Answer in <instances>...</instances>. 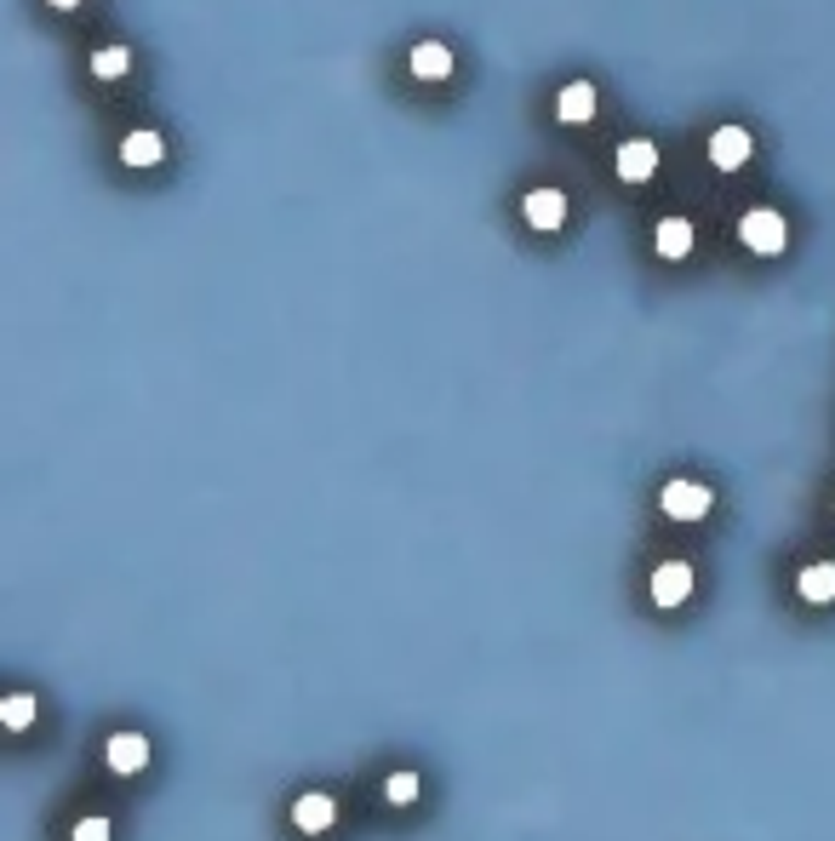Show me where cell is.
<instances>
[{
	"label": "cell",
	"instance_id": "9c48e42d",
	"mask_svg": "<svg viewBox=\"0 0 835 841\" xmlns=\"http://www.w3.org/2000/svg\"><path fill=\"white\" fill-rule=\"evenodd\" d=\"M526 223L533 229H561L567 223V195L561 189H533L526 195Z\"/></svg>",
	"mask_w": 835,
	"mask_h": 841
},
{
	"label": "cell",
	"instance_id": "6da1fadb",
	"mask_svg": "<svg viewBox=\"0 0 835 841\" xmlns=\"http://www.w3.org/2000/svg\"><path fill=\"white\" fill-rule=\"evenodd\" d=\"M710 504H716V493L704 487V481H687V475L664 481V493H658V509H664L670 521H704Z\"/></svg>",
	"mask_w": 835,
	"mask_h": 841
},
{
	"label": "cell",
	"instance_id": "277c9868",
	"mask_svg": "<svg viewBox=\"0 0 835 841\" xmlns=\"http://www.w3.org/2000/svg\"><path fill=\"white\" fill-rule=\"evenodd\" d=\"M693 584H698V578H693V567H687V561H658L647 590H652V601H658V607H687Z\"/></svg>",
	"mask_w": 835,
	"mask_h": 841
},
{
	"label": "cell",
	"instance_id": "7a4b0ae2",
	"mask_svg": "<svg viewBox=\"0 0 835 841\" xmlns=\"http://www.w3.org/2000/svg\"><path fill=\"white\" fill-rule=\"evenodd\" d=\"M104 768L115 773V779H138L143 768H149V738L143 733H109L104 738Z\"/></svg>",
	"mask_w": 835,
	"mask_h": 841
},
{
	"label": "cell",
	"instance_id": "3957f363",
	"mask_svg": "<svg viewBox=\"0 0 835 841\" xmlns=\"http://www.w3.org/2000/svg\"><path fill=\"white\" fill-rule=\"evenodd\" d=\"M739 241H744L750 252H784L790 229H784V218H778L773 207H755V212L739 218Z\"/></svg>",
	"mask_w": 835,
	"mask_h": 841
},
{
	"label": "cell",
	"instance_id": "e0dca14e",
	"mask_svg": "<svg viewBox=\"0 0 835 841\" xmlns=\"http://www.w3.org/2000/svg\"><path fill=\"white\" fill-rule=\"evenodd\" d=\"M126 64H132V58H126V53H120V46H104V53H97V58H92V69H97V74H104V81H115V74H126Z\"/></svg>",
	"mask_w": 835,
	"mask_h": 841
},
{
	"label": "cell",
	"instance_id": "8992f818",
	"mask_svg": "<svg viewBox=\"0 0 835 841\" xmlns=\"http://www.w3.org/2000/svg\"><path fill=\"white\" fill-rule=\"evenodd\" d=\"M796 596L807 607H835V561H807L796 573Z\"/></svg>",
	"mask_w": 835,
	"mask_h": 841
},
{
	"label": "cell",
	"instance_id": "ba28073f",
	"mask_svg": "<svg viewBox=\"0 0 835 841\" xmlns=\"http://www.w3.org/2000/svg\"><path fill=\"white\" fill-rule=\"evenodd\" d=\"M652 172H658V149L647 138H629L618 149V177H624V184H647Z\"/></svg>",
	"mask_w": 835,
	"mask_h": 841
},
{
	"label": "cell",
	"instance_id": "ac0fdd59",
	"mask_svg": "<svg viewBox=\"0 0 835 841\" xmlns=\"http://www.w3.org/2000/svg\"><path fill=\"white\" fill-rule=\"evenodd\" d=\"M53 7H81V0H53Z\"/></svg>",
	"mask_w": 835,
	"mask_h": 841
},
{
	"label": "cell",
	"instance_id": "5bb4252c",
	"mask_svg": "<svg viewBox=\"0 0 835 841\" xmlns=\"http://www.w3.org/2000/svg\"><path fill=\"white\" fill-rule=\"evenodd\" d=\"M555 110H561V120H590V115H595V87H590V81H572Z\"/></svg>",
	"mask_w": 835,
	"mask_h": 841
},
{
	"label": "cell",
	"instance_id": "7c38bea8",
	"mask_svg": "<svg viewBox=\"0 0 835 841\" xmlns=\"http://www.w3.org/2000/svg\"><path fill=\"white\" fill-rule=\"evenodd\" d=\"M161 149H166L161 133H132V138L120 143V161H126V166H155V161H161Z\"/></svg>",
	"mask_w": 835,
	"mask_h": 841
},
{
	"label": "cell",
	"instance_id": "9a60e30c",
	"mask_svg": "<svg viewBox=\"0 0 835 841\" xmlns=\"http://www.w3.org/2000/svg\"><path fill=\"white\" fill-rule=\"evenodd\" d=\"M418 796H424V779H418V773H390V779H384V802H390V807H413Z\"/></svg>",
	"mask_w": 835,
	"mask_h": 841
},
{
	"label": "cell",
	"instance_id": "8fae6325",
	"mask_svg": "<svg viewBox=\"0 0 835 841\" xmlns=\"http://www.w3.org/2000/svg\"><path fill=\"white\" fill-rule=\"evenodd\" d=\"M658 252H664V258H687L693 252V223L687 218H664L658 223Z\"/></svg>",
	"mask_w": 835,
	"mask_h": 841
},
{
	"label": "cell",
	"instance_id": "5b68a950",
	"mask_svg": "<svg viewBox=\"0 0 835 841\" xmlns=\"http://www.w3.org/2000/svg\"><path fill=\"white\" fill-rule=\"evenodd\" d=\"M292 825L303 836H326V830L338 825V802L326 796V790H303V796L292 802Z\"/></svg>",
	"mask_w": 835,
	"mask_h": 841
},
{
	"label": "cell",
	"instance_id": "52a82bcc",
	"mask_svg": "<svg viewBox=\"0 0 835 841\" xmlns=\"http://www.w3.org/2000/svg\"><path fill=\"white\" fill-rule=\"evenodd\" d=\"M710 161L721 172H739L750 161V133H744V126H721V133L710 138Z\"/></svg>",
	"mask_w": 835,
	"mask_h": 841
},
{
	"label": "cell",
	"instance_id": "4fadbf2b",
	"mask_svg": "<svg viewBox=\"0 0 835 841\" xmlns=\"http://www.w3.org/2000/svg\"><path fill=\"white\" fill-rule=\"evenodd\" d=\"M35 716H40L35 693H12L7 704H0V722H7V733H30V727H35Z\"/></svg>",
	"mask_w": 835,
	"mask_h": 841
},
{
	"label": "cell",
	"instance_id": "2e32d148",
	"mask_svg": "<svg viewBox=\"0 0 835 841\" xmlns=\"http://www.w3.org/2000/svg\"><path fill=\"white\" fill-rule=\"evenodd\" d=\"M69 841H115V825L104 819V813H86V819L69 825Z\"/></svg>",
	"mask_w": 835,
	"mask_h": 841
},
{
	"label": "cell",
	"instance_id": "30bf717a",
	"mask_svg": "<svg viewBox=\"0 0 835 841\" xmlns=\"http://www.w3.org/2000/svg\"><path fill=\"white\" fill-rule=\"evenodd\" d=\"M413 74H418V81H447V74H452V53L436 46V41L413 46Z\"/></svg>",
	"mask_w": 835,
	"mask_h": 841
}]
</instances>
